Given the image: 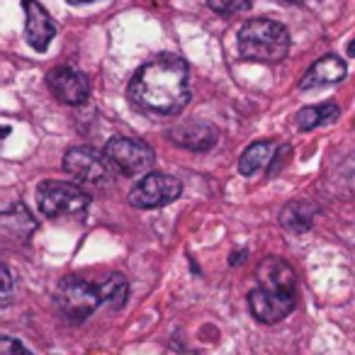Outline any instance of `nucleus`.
Returning a JSON list of instances; mask_svg holds the SVG:
<instances>
[{"label": "nucleus", "instance_id": "nucleus-1", "mask_svg": "<svg viewBox=\"0 0 355 355\" xmlns=\"http://www.w3.org/2000/svg\"><path fill=\"white\" fill-rule=\"evenodd\" d=\"M134 105L153 114H178L190 100L188 64L175 54H161L144 64L129 83Z\"/></svg>", "mask_w": 355, "mask_h": 355}, {"label": "nucleus", "instance_id": "nucleus-2", "mask_svg": "<svg viewBox=\"0 0 355 355\" xmlns=\"http://www.w3.org/2000/svg\"><path fill=\"white\" fill-rule=\"evenodd\" d=\"M258 287L248 295V309L261 324H277L297 306V275L282 258H266L258 266Z\"/></svg>", "mask_w": 355, "mask_h": 355}, {"label": "nucleus", "instance_id": "nucleus-3", "mask_svg": "<svg viewBox=\"0 0 355 355\" xmlns=\"http://www.w3.org/2000/svg\"><path fill=\"white\" fill-rule=\"evenodd\" d=\"M290 32L285 25L268 17H256L239 30V56L256 64H280L290 54Z\"/></svg>", "mask_w": 355, "mask_h": 355}, {"label": "nucleus", "instance_id": "nucleus-4", "mask_svg": "<svg viewBox=\"0 0 355 355\" xmlns=\"http://www.w3.org/2000/svg\"><path fill=\"white\" fill-rule=\"evenodd\" d=\"M37 205L40 212L49 219L78 217L88 209L90 195L80 190V185L61 183V180H44L37 188Z\"/></svg>", "mask_w": 355, "mask_h": 355}, {"label": "nucleus", "instance_id": "nucleus-5", "mask_svg": "<svg viewBox=\"0 0 355 355\" xmlns=\"http://www.w3.org/2000/svg\"><path fill=\"white\" fill-rule=\"evenodd\" d=\"M54 304L61 314L69 321H85L100 304V285L83 280V277H66L61 280V285L56 287L54 295Z\"/></svg>", "mask_w": 355, "mask_h": 355}, {"label": "nucleus", "instance_id": "nucleus-6", "mask_svg": "<svg viewBox=\"0 0 355 355\" xmlns=\"http://www.w3.org/2000/svg\"><path fill=\"white\" fill-rule=\"evenodd\" d=\"M105 156H107L110 166L117 173L127 178H139L148 173L156 161V153L141 139L132 137H112L105 146Z\"/></svg>", "mask_w": 355, "mask_h": 355}, {"label": "nucleus", "instance_id": "nucleus-7", "mask_svg": "<svg viewBox=\"0 0 355 355\" xmlns=\"http://www.w3.org/2000/svg\"><path fill=\"white\" fill-rule=\"evenodd\" d=\"M183 185L180 180L168 173H144V178L129 193V205L137 209H156L166 207L173 200L180 198Z\"/></svg>", "mask_w": 355, "mask_h": 355}, {"label": "nucleus", "instance_id": "nucleus-8", "mask_svg": "<svg viewBox=\"0 0 355 355\" xmlns=\"http://www.w3.org/2000/svg\"><path fill=\"white\" fill-rule=\"evenodd\" d=\"M64 171L73 175L80 183H107L112 178V166H110L105 151H95L90 146H76L69 148L64 156Z\"/></svg>", "mask_w": 355, "mask_h": 355}, {"label": "nucleus", "instance_id": "nucleus-9", "mask_svg": "<svg viewBox=\"0 0 355 355\" xmlns=\"http://www.w3.org/2000/svg\"><path fill=\"white\" fill-rule=\"evenodd\" d=\"M46 88L64 105H83L90 98L88 76L71 69V66H56V69H51L46 73Z\"/></svg>", "mask_w": 355, "mask_h": 355}, {"label": "nucleus", "instance_id": "nucleus-10", "mask_svg": "<svg viewBox=\"0 0 355 355\" xmlns=\"http://www.w3.org/2000/svg\"><path fill=\"white\" fill-rule=\"evenodd\" d=\"M22 6H25V17H27L25 20L27 44L37 51H44L56 35L54 20H51V15L40 6V3H37V0H25Z\"/></svg>", "mask_w": 355, "mask_h": 355}, {"label": "nucleus", "instance_id": "nucleus-11", "mask_svg": "<svg viewBox=\"0 0 355 355\" xmlns=\"http://www.w3.org/2000/svg\"><path fill=\"white\" fill-rule=\"evenodd\" d=\"M168 137H171L173 144L188 148V151H209L217 144L219 132L209 122L188 119V122H180L178 127H173Z\"/></svg>", "mask_w": 355, "mask_h": 355}, {"label": "nucleus", "instance_id": "nucleus-12", "mask_svg": "<svg viewBox=\"0 0 355 355\" xmlns=\"http://www.w3.org/2000/svg\"><path fill=\"white\" fill-rule=\"evenodd\" d=\"M348 66L343 64V59L329 54L324 59H319L300 80V90H311V88H324V85H334L338 80L345 78Z\"/></svg>", "mask_w": 355, "mask_h": 355}, {"label": "nucleus", "instance_id": "nucleus-13", "mask_svg": "<svg viewBox=\"0 0 355 355\" xmlns=\"http://www.w3.org/2000/svg\"><path fill=\"white\" fill-rule=\"evenodd\" d=\"M319 214V207L309 200H295L290 202L280 214V224L292 234H304L311 229L314 224V217Z\"/></svg>", "mask_w": 355, "mask_h": 355}, {"label": "nucleus", "instance_id": "nucleus-14", "mask_svg": "<svg viewBox=\"0 0 355 355\" xmlns=\"http://www.w3.org/2000/svg\"><path fill=\"white\" fill-rule=\"evenodd\" d=\"M275 153H277L275 141L263 139V141L251 144V146L241 153V158H239V173H241V175H256V173H261L266 166H270Z\"/></svg>", "mask_w": 355, "mask_h": 355}, {"label": "nucleus", "instance_id": "nucleus-15", "mask_svg": "<svg viewBox=\"0 0 355 355\" xmlns=\"http://www.w3.org/2000/svg\"><path fill=\"white\" fill-rule=\"evenodd\" d=\"M340 110L336 103H324L314 105V107H302L295 114V127L300 132H311V129L321 127V124H331L334 119H338Z\"/></svg>", "mask_w": 355, "mask_h": 355}, {"label": "nucleus", "instance_id": "nucleus-16", "mask_svg": "<svg viewBox=\"0 0 355 355\" xmlns=\"http://www.w3.org/2000/svg\"><path fill=\"white\" fill-rule=\"evenodd\" d=\"M35 227L37 224L32 222L25 205H15L10 212L0 214V232H10L12 236L20 239V241H25V239L35 232Z\"/></svg>", "mask_w": 355, "mask_h": 355}, {"label": "nucleus", "instance_id": "nucleus-17", "mask_svg": "<svg viewBox=\"0 0 355 355\" xmlns=\"http://www.w3.org/2000/svg\"><path fill=\"white\" fill-rule=\"evenodd\" d=\"M127 297L129 282L122 272H112V275H107L100 282V300H103V304L112 306V309H122L127 304Z\"/></svg>", "mask_w": 355, "mask_h": 355}, {"label": "nucleus", "instance_id": "nucleus-18", "mask_svg": "<svg viewBox=\"0 0 355 355\" xmlns=\"http://www.w3.org/2000/svg\"><path fill=\"white\" fill-rule=\"evenodd\" d=\"M207 6L219 15H239L251 8V0H207Z\"/></svg>", "mask_w": 355, "mask_h": 355}, {"label": "nucleus", "instance_id": "nucleus-19", "mask_svg": "<svg viewBox=\"0 0 355 355\" xmlns=\"http://www.w3.org/2000/svg\"><path fill=\"white\" fill-rule=\"evenodd\" d=\"M15 292V280H12V272L8 270V266L0 263V302H8Z\"/></svg>", "mask_w": 355, "mask_h": 355}, {"label": "nucleus", "instance_id": "nucleus-20", "mask_svg": "<svg viewBox=\"0 0 355 355\" xmlns=\"http://www.w3.org/2000/svg\"><path fill=\"white\" fill-rule=\"evenodd\" d=\"M10 353H27V345L17 338H10V336H0V355Z\"/></svg>", "mask_w": 355, "mask_h": 355}, {"label": "nucleus", "instance_id": "nucleus-21", "mask_svg": "<svg viewBox=\"0 0 355 355\" xmlns=\"http://www.w3.org/2000/svg\"><path fill=\"white\" fill-rule=\"evenodd\" d=\"M71 6H85V3H93V0H69Z\"/></svg>", "mask_w": 355, "mask_h": 355}, {"label": "nucleus", "instance_id": "nucleus-22", "mask_svg": "<svg viewBox=\"0 0 355 355\" xmlns=\"http://www.w3.org/2000/svg\"><path fill=\"white\" fill-rule=\"evenodd\" d=\"M348 54H350V56H355V42H353V44L348 46Z\"/></svg>", "mask_w": 355, "mask_h": 355}, {"label": "nucleus", "instance_id": "nucleus-23", "mask_svg": "<svg viewBox=\"0 0 355 355\" xmlns=\"http://www.w3.org/2000/svg\"><path fill=\"white\" fill-rule=\"evenodd\" d=\"M287 3H297V0H287Z\"/></svg>", "mask_w": 355, "mask_h": 355}]
</instances>
